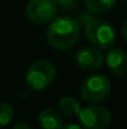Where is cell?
Segmentation results:
<instances>
[{
	"label": "cell",
	"instance_id": "1",
	"mask_svg": "<svg viewBox=\"0 0 127 129\" xmlns=\"http://www.w3.org/2000/svg\"><path fill=\"white\" fill-rule=\"evenodd\" d=\"M80 37V23L71 15L55 18L46 31L49 44L57 50H67L77 43Z\"/></svg>",
	"mask_w": 127,
	"mask_h": 129
},
{
	"label": "cell",
	"instance_id": "2",
	"mask_svg": "<svg viewBox=\"0 0 127 129\" xmlns=\"http://www.w3.org/2000/svg\"><path fill=\"white\" fill-rule=\"evenodd\" d=\"M85 37L92 46L102 50L111 49L116 43V31L112 24L93 19L85 25Z\"/></svg>",
	"mask_w": 127,
	"mask_h": 129
},
{
	"label": "cell",
	"instance_id": "3",
	"mask_svg": "<svg viewBox=\"0 0 127 129\" xmlns=\"http://www.w3.org/2000/svg\"><path fill=\"white\" fill-rule=\"evenodd\" d=\"M56 78V68L49 60L34 61L25 73V82L33 90L40 91L51 85Z\"/></svg>",
	"mask_w": 127,
	"mask_h": 129
},
{
	"label": "cell",
	"instance_id": "4",
	"mask_svg": "<svg viewBox=\"0 0 127 129\" xmlns=\"http://www.w3.org/2000/svg\"><path fill=\"white\" fill-rule=\"evenodd\" d=\"M111 91V82L102 74L86 78L81 85L80 94L82 100L88 104H98L107 99Z\"/></svg>",
	"mask_w": 127,
	"mask_h": 129
},
{
	"label": "cell",
	"instance_id": "5",
	"mask_svg": "<svg viewBox=\"0 0 127 129\" xmlns=\"http://www.w3.org/2000/svg\"><path fill=\"white\" fill-rule=\"evenodd\" d=\"M80 124L84 129H106L111 124V112L98 104H90L79 114Z\"/></svg>",
	"mask_w": 127,
	"mask_h": 129
},
{
	"label": "cell",
	"instance_id": "6",
	"mask_svg": "<svg viewBox=\"0 0 127 129\" xmlns=\"http://www.w3.org/2000/svg\"><path fill=\"white\" fill-rule=\"evenodd\" d=\"M26 16L35 24H47L56 18L57 5L54 0H31L25 9Z\"/></svg>",
	"mask_w": 127,
	"mask_h": 129
},
{
	"label": "cell",
	"instance_id": "7",
	"mask_svg": "<svg viewBox=\"0 0 127 129\" xmlns=\"http://www.w3.org/2000/svg\"><path fill=\"white\" fill-rule=\"evenodd\" d=\"M105 61L103 54L100 49L95 46H85L80 49L76 54V63L77 65L86 72H95L98 70Z\"/></svg>",
	"mask_w": 127,
	"mask_h": 129
},
{
	"label": "cell",
	"instance_id": "8",
	"mask_svg": "<svg viewBox=\"0 0 127 129\" xmlns=\"http://www.w3.org/2000/svg\"><path fill=\"white\" fill-rule=\"evenodd\" d=\"M105 60L108 69L115 75L123 77L127 74V54L123 50L116 48L108 49Z\"/></svg>",
	"mask_w": 127,
	"mask_h": 129
},
{
	"label": "cell",
	"instance_id": "9",
	"mask_svg": "<svg viewBox=\"0 0 127 129\" xmlns=\"http://www.w3.org/2000/svg\"><path fill=\"white\" fill-rule=\"evenodd\" d=\"M39 123L42 129H60L64 125L61 114L52 108H45L39 114Z\"/></svg>",
	"mask_w": 127,
	"mask_h": 129
},
{
	"label": "cell",
	"instance_id": "10",
	"mask_svg": "<svg viewBox=\"0 0 127 129\" xmlns=\"http://www.w3.org/2000/svg\"><path fill=\"white\" fill-rule=\"evenodd\" d=\"M59 109L65 117L74 118V117H79L82 108H81V105H80V103L76 98L66 95V96H62L59 100Z\"/></svg>",
	"mask_w": 127,
	"mask_h": 129
},
{
	"label": "cell",
	"instance_id": "11",
	"mask_svg": "<svg viewBox=\"0 0 127 129\" xmlns=\"http://www.w3.org/2000/svg\"><path fill=\"white\" fill-rule=\"evenodd\" d=\"M116 0H85V6L95 14H102L110 11Z\"/></svg>",
	"mask_w": 127,
	"mask_h": 129
},
{
	"label": "cell",
	"instance_id": "12",
	"mask_svg": "<svg viewBox=\"0 0 127 129\" xmlns=\"http://www.w3.org/2000/svg\"><path fill=\"white\" fill-rule=\"evenodd\" d=\"M14 118V108L8 103H0V127H6Z\"/></svg>",
	"mask_w": 127,
	"mask_h": 129
},
{
	"label": "cell",
	"instance_id": "13",
	"mask_svg": "<svg viewBox=\"0 0 127 129\" xmlns=\"http://www.w3.org/2000/svg\"><path fill=\"white\" fill-rule=\"evenodd\" d=\"M54 1L64 10H74L77 5L76 0H54Z\"/></svg>",
	"mask_w": 127,
	"mask_h": 129
},
{
	"label": "cell",
	"instance_id": "14",
	"mask_svg": "<svg viewBox=\"0 0 127 129\" xmlns=\"http://www.w3.org/2000/svg\"><path fill=\"white\" fill-rule=\"evenodd\" d=\"M121 34H122V37H123V40L127 43V19L123 21V24H122V28H121Z\"/></svg>",
	"mask_w": 127,
	"mask_h": 129
},
{
	"label": "cell",
	"instance_id": "15",
	"mask_svg": "<svg viewBox=\"0 0 127 129\" xmlns=\"http://www.w3.org/2000/svg\"><path fill=\"white\" fill-rule=\"evenodd\" d=\"M13 129H31V127L28 124V123H23V122H20V123H18V124H15Z\"/></svg>",
	"mask_w": 127,
	"mask_h": 129
},
{
	"label": "cell",
	"instance_id": "16",
	"mask_svg": "<svg viewBox=\"0 0 127 129\" xmlns=\"http://www.w3.org/2000/svg\"><path fill=\"white\" fill-rule=\"evenodd\" d=\"M60 129H82L80 125H77V124H74V123H70V124H65V125H62Z\"/></svg>",
	"mask_w": 127,
	"mask_h": 129
}]
</instances>
